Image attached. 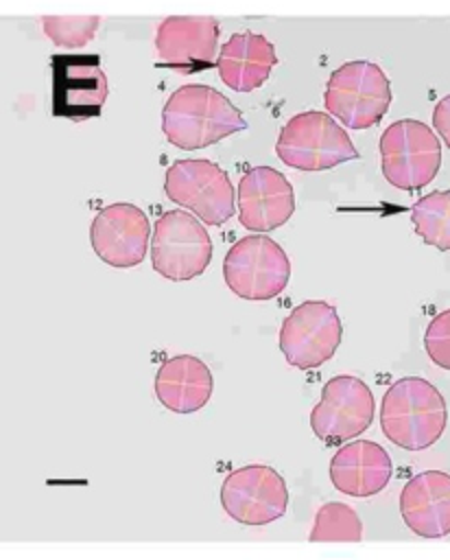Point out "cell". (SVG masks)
<instances>
[{
    "mask_svg": "<svg viewBox=\"0 0 450 560\" xmlns=\"http://www.w3.org/2000/svg\"><path fill=\"white\" fill-rule=\"evenodd\" d=\"M277 63L275 46L260 33H234L218 50L216 70L221 81L236 92L258 90Z\"/></svg>",
    "mask_w": 450,
    "mask_h": 560,
    "instance_id": "obj_18",
    "label": "cell"
},
{
    "mask_svg": "<svg viewBox=\"0 0 450 560\" xmlns=\"http://www.w3.org/2000/svg\"><path fill=\"white\" fill-rule=\"evenodd\" d=\"M341 337L343 324L336 308L325 300H306L284 317L277 341L293 368L312 370L332 359Z\"/></svg>",
    "mask_w": 450,
    "mask_h": 560,
    "instance_id": "obj_9",
    "label": "cell"
},
{
    "mask_svg": "<svg viewBox=\"0 0 450 560\" xmlns=\"http://www.w3.org/2000/svg\"><path fill=\"white\" fill-rule=\"evenodd\" d=\"M100 26V18L98 15H50V18H42V28L48 35V39L59 46V48H68V50H76V48H85L96 31Z\"/></svg>",
    "mask_w": 450,
    "mask_h": 560,
    "instance_id": "obj_22",
    "label": "cell"
},
{
    "mask_svg": "<svg viewBox=\"0 0 450 560\" xmlns=\"http://www.w3.org/2000/svg\"><path fill=\"white\" fill-rule=\"evenodd\" d=\"M328 112L350 129H369L387 114L391 88L382 68L374 61H347L339 66L323 94Z\"/></svg>",
    "mask_w": 450,
    "mask_h": 560,
    "instance_id": "obj_5",
    "label": "cell"
},
{
    "mask_svg": "<svg viewBox=\"0 0 450 560\" xmlns=\"http://www.w3.org/2000/svg\"><path fill=\"white\" fill-rule=\"evenodd\" d=\"M380 166L384 179L400 190H419L441 166V144L433 129L415 118L391 122L380 136Z\"/></svg>",
    "mask_w": 450,
    "mask_h": 560,
    "instance_id": "obj_4",
    "label": "cell"
},
{
    "mask_svg": "<svg viewBox=\"0 0 450 560\" xmlns=\"http://www.w3.org/2000/svg\"><path fill=\"white\" fill-rule=\"evenodd\" d=\"M218 20L216 18H164L155 31L159 66L179 74H194L216 66Z\"/></svg>",
    "mask_w": 450,
    "mask_h": 560,
    "instance_id": "obj_14",
    "label": "cell"
},
{
    "mask_svg": "<svg viewBox=\"0 0 450 560\" xmlns=\"http://www.w3.org/2000/svg\"><path fill=\"white\" fill-rule=\"evenodd\" d=\"M295 212L291 182L271 166H253L238 182V219L251 232L282 228Z\"/></svg>",
    "mask_w": 450,
    "mask_h": 560,
    "instance_id": "obj_15",
    "label": "cell"
},
{
    "mask_svg": "<svg viewBox=\"0 0 450 560\" xmlns=\"http://www.w3.org/2000/svg\"><path fill=\"white\" fill-rule=\"evenodd\" d=\"M151 238V223L135 203H109L94 217L90 225V243L94 254L116 269H129L144 260Z\"/></svg>",
    "mask_w": 450,
    "mask_h": 560,
    "instance_id": "obj_12",
    "label": "cell"
},
{
    "mask_svg": "<svg viewBox=\"0 0 450 560\" xmlns=\"http://www.w3.org/2000/svg\"><path fill=\"white\" fill-rule=\"evenodd\" d=\"M223 278L234 295L267 302L286 289L291 260L273 238L256 232L229 247L223 260Z\"/></svg>",
    "mask_w": 450,
    "mask_h": 560,
    "instance_id": "obj_6",
    "label": "cell"
},
{
    "mask_svg": "<svg viewBox=\"0 0 450 560\" xmlns=\"http://www.w3.org/2000/svg\"><path fill=\"white\" fill-rule=\"evenodd\" d=\"M155 396L175 413H194L203 409L212 396V372L192 354H175L155 372Z\"/></svg>",
    "mask_w": 450,
    "mask_h": 560,
    "instance_id": "obj_19",
    "label": "cell"
},
{
    "mask_svg": "<svg viewBox=\"0 0 450 560\" xmlns=\"http://www.w3.org/2000/svg\"><path fill=\"white\" fill-rule=\"evenodd\" d=\"M360 538L363 523L358 514L341 501L323 503L317 510L315 523L308 534V540L312 542H358Z\"/></svg>",
    "mask_w": 450,
    "mask_h": 560,
    "instance_id": "obj_21",
    "label": "cell"
},
{
    "mask_svg": "<svg viewBox=\"0 0 450 560\" xmlns=\"http://www.w3.org/2000/svg\"><path fill=\"white\" fill-rule=\"evenodd\" d=\"M164 192L205 225H223L234 214V186L210 160H177L166 171Z\"/></svg>",
    "mask_w": 450,
    "mask_h": 560,
    "instance_id": "obj_8",
    "label": "cell"
},
{
    "mask_svg": "<svg viewBox=\"0 0 450 560\" xmlns=\"http://www.w3.org/2000/svg\"><path fill=\"white\" fill-rule=\"evenodd\" d=\"M424 348L435 365L450 370V308L430 319L424 332Z\"/></svg>",
    "mask_w": 450,
    "mask_h": 560,
    "instance_id": "obj_23",
    "label": "cell"
},
{
    "mask_svg": "<svg viewBox=\"0 0 450 560\" xmlns=\"http://www.w3.org/2000/svg\"><path fill=\"white\" fill-rule=\"evenodd\" d=\"M275 153L297 171H328L358 158L347 131L325 112L295 114L280 129Z\"/></svg>",
    "mask_w": 450,
    "mask_h": 560,
    "instance_id": "obj_3",
    "label": "cell"
},
{
    "mask_svg": "<svg viewBox=\"0 0 450 560\" xmlns=\"http://www.w3.org/2000/svg\"><path fill=\"white\" fill-rule=\"evenodd\" d=\"M212 260V238L197 214L188 210L164 212L153 228L151 265L173 282L201 276Z\"/></svg>",
    "mask_w": 450,
    "mask_h": 560,
    "instance_id": "obj_7",
    "label": "cell"
},
{
    "mask_svg": "<svg viewBox=\"0 0 450 560\" xmlns=\"http://www.w3.org/2000/svg\"><path fill=\"white\" fill-rule=\"evenodd\" d=\"M393 472L389 453L371 440H354L330 459V481L347 497H374L389 483Z\"/></svg>",
    "mask_w": 450,
    "mask_h": 560,
    "instance_id": "obj_17",
    "label": "cell"
},
{
    "mask_svg": "<svg viewBox=\"0 0 450 560\" xmlns=\"http://www.w3.org/2000/svg\"><path fill=\"white\" fill-rule=\"evenodd\" d=\"M400 514L404 525L422 538H443L450 534V475L424 470L411 477L400 492Z\"/></svg>",
    "mask_w": 450,
    "mask_h": 560,
    "instance_id": "obj_16",
    "label": "cell"
},
{
    "mask_svg": "<svg viewBox=\"0 0 450 560\" xmlns=\"http://www.w3.org/2000/svg\"><path fill=\"white\" fill-rule=\"evenodd\" d=\"M413 230L426 245L450 252V190H433L411 208Z\"/></svg>",
    "mask_w": 450,
    "mask_h": 560,
    "instance_id": "obj_20",
    "label": "cell"
},
{
    "mask_svg": "<svg viewBox=\"0 0 450 560\" xmlns=\"http://www.w3.org/2000/svg\"><path fill=\"white\" fill-rule=\"evenodd\" d=\"M376 402L371 389L356 376H332L321 392V400L310 411L312 433L328 446L343 444L360 435L374 420Z\"/></svg>",
    "mask_w": 450,
    "mask_h": 560,
    "instance_id": "obj_10",
    "label": "cell"
},
{
    "mask_svg": "<svg viewBox=\"0 0 450 560\" xmlns=\"http://www.w3.org/2000/svg\"><path fill=\"white\" fill-rule=\"evenodd\" d=\"M52 114L85 120L100 114L107 98V77L96 55L52 57Z\"/></svg>",
    "mask_w": 450,
    "mask_h": 560,
    "instance_id": "obj_13",
    "label": "cell"
},
{
    "mask_svg": "<svg viewBox=\"0 0 450 560\" xmlns=\"http://www.w3.org/2000/svg\"><path fill=\"white\" fill-rule=\"evenodd\" d=\"M242 114L227 96L203 83L177 88L162 112V131L177 149L194 151L242 131Z\"/></svg>",
    "mask_w": 450,
    "mask_h": 560,
    "instance_id": "obj_1",
    "label": "cell"
},
{
    "mask_svg": "<svg viewBox=\"0 0 450 560\" xmlns=\"http://www.w3.org/2000/svg\"><path fill=\"white\" fill-rule=\"evenodd\" d=\"M448 424L446 398L419 376L395 381L382 396L380 429L389 442L404 451L433 446Z\"/></svg>",
    "mask_w": 450,
    "mask_h": 560,
    "instance_id": "obj_2",
    "label": "cell"
},
{
    "mask_svg": "<svg viewBox=\"0 0 450 560\" xmlns=\"http://www.w3.org/2000/svg\"><path fill=\"white\" fill-rule=\"evenodd\" d=\"M221 505L236 523L267 525L284 516L288 488L275 468L249 464L232 470L223 479Z\"/></svg>",
    "mask_w": 450,
    "mask_h": 560,
    "instance_id": "obj_11",
    "label": "cell"
},
{
    "mask_svg": "<svg viewBox=\"0 0 450 560\" xmlns=\"http://www.w3.org/2000/svg\"><path fill=\"white\" fill-rule=\"evenodd\" d=\"M433 127L437 129L439 138L446 142V147L450 149V94L443 96L435 109H433Z\"/></svg>",
    "mask_w": 450,
    "mask_h": 560,
    "instance_id": "obj_24",
    "label": "cell"
}]
</instances>
